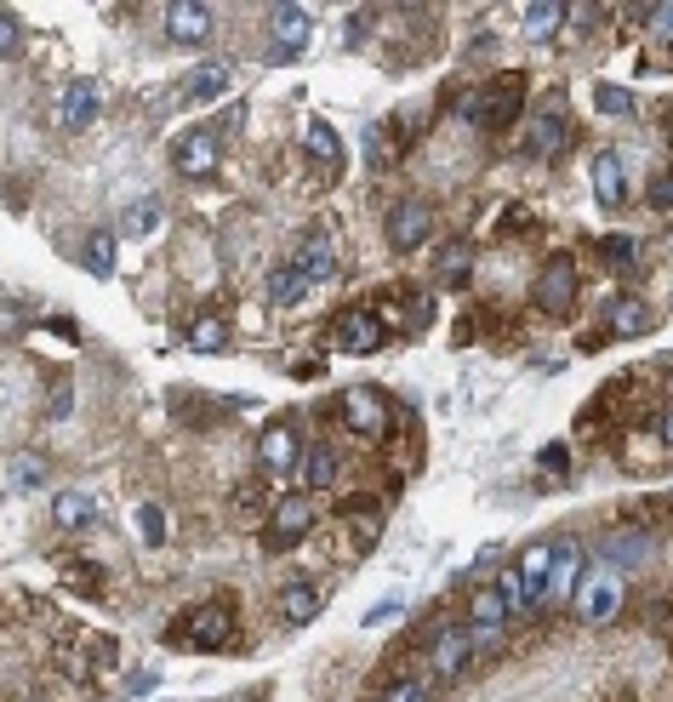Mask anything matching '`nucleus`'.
I'll return each instance as SVG.
<instances>
[{
    "label": "nucleus",
    "mask_w": 673,
    "mask_h": 702,
    "mask_svg": "<svg viewBox=\"0 0 673 702\" xmlns=\"http://www.w3.org/2000/svg\"><path fill=\"white\" fill-rule=\"evenodd\" d=\"M520 98H526V74L508 69V74H497V81H486L480 92H473L462 103V114L486 132H502V126H513V114H520Z\"/></svg>",
    "instance_id": "1"
},
{
    "label": "nucleus",
    "mask_w": 673,
    "mask_h": 702,
    "mask_svg": "<svg viewBox=\"0 0 673 702\" xmlns=\"http://www.w3.org/2000/svg\"><path fill=\"white\" fill-rule=\"evenodd\" d=\"M571 600H577V617H582V622H611V617L622 611V571L605 566V560L588 566Z\"/></svg>",
    "instance_id": "2"
},
{
    "label": "nucleus",
    "mask_w": 673,
    "mask_h": 702,
    "mask_svg": "<svg viewBox=\"0 0 673 702\" xmlns=\"http://www.w3.org/2000/svg\"><path fill=\"white\" fill-rule=\"evenodd\" d=\"M343 423L354 428V435H366V440H383L394 428V406H388L383 388L354 383V388H343Z\"/></svg>",
    "instance_id": "3"
},
{
    "label": "nucleus",
    "mask_w": 673,
    "mask_h": 702,
    "mask_svg": "<svg viewBox=\"0 0 673 702\" xmlns=\"http://www.w3.org/2000/svg\"><path fill=\"white\" fill-rule=\"evenodd\" d=\"M473 645H480V640H473L468 622H446V629L428 640V674H434V680H457V674L468 669Z\"/></svg>",
    "instance_id": "4"
},
{
    "label": "nucleus",
    "mask_w": 673,
    "mask_h": 702,
    "mask_svg": "<svg viewBox=\"0 0 673 702\" xmlns=\"http://www.w3.org/2000/svg\"><path fill=\"white\" fill-rule=\"evenodd\" d=\"M308 531H314V502L308 497H281V502H274V515H268L263 542H268V549H292V542H303Z\"/></svg>",
    "instance_id": "5"
},
{
    "label": "nucleus",
    "mask_w": 673,
    "mask_h": 702,
    "mask_svg": "<svg viewBox=\"0 0 673 702\" xmlns=\"http://www.w3.org/2000/svg\"><path fill=\"white\" fill-rule=\"evenodd\" d=\"M292 263L308 275V286H314V281H337V234H332L326 223L303 228V241H297V257H292Z\"/></svg>",
    "instance_id": "6"
},
{
    "label": "nucleus",
    "mask_w": 673,
    "mask_h": 702,
    "mask_svg": "<svg viewBox=\"0 0 673 702\" xmlns=\"http://www.w3.org/2000/svg\"><path fill=\"white\" fill-rule=\"evenodd\" d=\"M177 634H188L201 651H223V645L234 640V611H228L223 600H206V606L188 611V622H183Z\"/></svg>",
    "instance_id": "7"
},
{
    "label": "nucleus",
    "mask_w": 673,
    "mask_h": 702,
    "mask_svg": "<svg viewBox=\"0 0 673 702\" xmlns=\"http://www.w3.org/2000/svg\"><path fill=\"white\" fill-rule=\"evenodd\" d=\"M537 308L542 315H565L571 308V297H577V263L571 257H548L542 263V275H537Z\"/></svg>",
    "instance_id": "8"
},
{
    "label": "nucleus",
    "mask_w": 673,
    "mask_h": 702,
    "mask_svg": "<svg viewBox=\"0 0 673 702\" xmlns=\"http://www.w3.org/2000/svg\"><path fill=\"white\" fill-rule=\"evenodd\" d=\"M383 315H377V308H348V315L337 321V348H343V355H377V348H383Z\"/></svg>",
    "instance_id": "9"
},
{
    "label": "nucleus",
    "mask_w": 673,
    "mask_h": 702,
    "mask_svg": "<svg viewBox=\"0 0 673 702\" xmlns=\"http://www.w3.org/2000/svg\"><path fill=\"white\" fill-rule=\"evenodd\" d=\"M257 462H263V475H292V468L303 462L297 428H292V423H268L263 440H257Z\"/></svg>",
    "instance_id": "10"
},
{
    "label": "nucleus",
    "mask_w": 673,
    "mask_h": 702,
    "mask_svg": "<svg viewBox=\"0 0 673 702\" xmlns=\"http://www.w3.org/2000/svg\"><path fill=\"white\" fill-rule=\"evenodd\" d=\"M428 234H434V212L422 201H400V206L388 212V246L394 252H417Z\"/></svg>",
    "instance_id": "11"
},
{
    "label": "nucleus",
    "mask_w": 673,
    "mask_h": 702,
    "mask_svg": "<svg viewBox=\"0 0 673 702\" xmlns=\"http://www.w3.org/2000/svg\"><path fill=\"white\" fill-rule=\"evenodd\" d=\"M217 132H183L177 143H172V166L183 172V177H212L217 172Z\"/></svg>",
    "instance_id": "12"
},
{
    "label": "nucleus",
    "mask_w": 673,
    "mask_h": 702,
    "mask_svg": "<svg viewBox=\"0 0 673 702\" xmlns=\"http://www.w3.org/2000/svg\"><path fill=\"white\" fill-rule=\"evenodd\" d=\"M166 34L177 47H201L212 34V12L194 7V0H177V7H166Z\"/></svg>",
    "instance_id": "13"
},
{
    "label": "nucleus",
    "mask_w": 673,
    "mask_h": 702,
    "mask_svg": "<svg viewBox=\"0 0 673 702\" xmlns=\"http://www.w3.org/2000/svg\"><path fill=\"white\" fill-rule=\"evenodd\" d=\"M565 138H571L565 109H542L537 121H531V132H526V149L537 154V161H548V154H560V149H565Z\"/></svg>",
    "instance_id": "14"
},
{
    "label": "nucleus",
    "mask_w": 673,
    "mask_h": 702,
    "mask_svg": "<svg viewBox=\"0 0 673 702\" xmlns=\"http://www.w3.org/2000/svg\"><path fill=\"white\" fill-rule=\"evenodd\" d=\"M502 622H508V606H502L497 589H473L468 594V629H473V640H497Z\"/></svg>",
    "instance_id": "15"
},
{
    "label": "nucleus",
    "mask_w": 673,
    "mask_h": 702,
    "mask_svg": "<svg viewBox=\"0 0 673 702\" xmlns=\"http://www.w3.org/2000/svg\"><path fill=\"white\" fill-rule=\"evenodd\" d=\"M553 555H560V542H531V549L520 555V582H526V594H531V606L548 594V577H553Z\"/></svg>",
    "instance_id": "16"
},
{
    "label": "nucleus",
    "mask_w": 673,
    "mask_h": 702,
    "mask_svg": "<svg viewBox=\"0 0 673 702\" xmlns=\"http://www.w3.org/2000/svg\"><path fill=\"white\" fill-rule=\"evenodd\" d=\"M92 114H98V87L92 81H69L63 98H58V121L69 132H81V126H92Z\"/></svg>",
    "instance_id": "17"
},
{
    "label": "nucleus",
    "mask_w": 673,
    "mask_h": 702,
    "mask_svg": "<svg viewBox=\"0 0 673 702\" xmlns=\"http://www.w3.org/2000/svg\"><path fill=\"white\" fill-rule=\"evenodd\" d=\"M593 194H600L605 206H622L628 201V166H622V154H593Z\"/></svg>",
    "instance_id": "18"
},
{
    "label": "nucleus",
    "mask_w": 673,
    "mask_h": 702,
    "mask_svg": "<svg viewBox=\"0 0 673 702\" xmlns=\"http://www.w3.org/2000/svg\"><path fill=\"white\" fill-rule=\"evenodd\" d=\"M605 326H611L616 337H640V332H651V303H645V297H611Z\"/></svg>",
    "instance_id": "19"
},
{
    "label": "nucleus",
    "mask_w": 673,
    "mask_h": 702,
    "mask_svg": "<svg viewBox=\"0 0 673 702\" xmlns=\"http://www.w3.org/2000/svg\"><path fill=\"white\" fill-rule=\"evenodd\" d=\"M303 292H308V275H303L297 263H274V268H268V303H274V308L303 303Z\"/></svg>",
    "instance_id": "20"
},
{
    "label": "nucleus",
    "mask_w": 673,
    "mask_h": 702,
    "mask_svg": "<svg viewBox=\"0 0 673 702\" xmlns=\"http://www.w3.org/2000/svg\"><path fill=\"white\" fill-rule=\"evenodd\" d=\"M337 486V451L320 440L303 451V491H332Z\"/></svg>",
    "instance_id": "21"
},
{
    "label": "nucleus",
    "mask_w": 673,
    "mask_h": 702,
    "mask_svg": "<svg viewBox=\"0 0 673 702\" xmlns=\"http://www.w3.org/2000/svg\"><path fill=\"white\" fill-rule=\"evenodd\" d=\"M320 589H314V582H292V589L281 594V617L292 622V629H303V622H314V617H320Z\"/></svg>",
    "instance_id": "22"
},
{
    "label": "nucleus",
    "mask_w": 673,
    "mask_h": 702,
    "mask_svg": "<svg viewBox=\"0 0 673 702\" xmlns=\"http://www.w3.org/2000/svg\"><path fill=\"white\" fill-rule=\"evenodd\" d=\"M577 582H582V549H577V542H565V549L553 555L548 594H553V600H571V594H577Z\"/></svg>",
    "instance_id": "23"
},
{
    "label": "nucleus",
    "mask_w": 673,
    "mask_h": 702,
    "mask_svg": "<svg viewBox=\"0 0 673 702\" xmlns=\"http://www.w3.org/2000/svg\"><path fill=\"white\" fill-rule=\"evenodd\" d=\"M92 515H98V502H92L86 491H58V502H52V520H58L63 531L92 526Z\"/></svg>",
    "instance_id": "24"
},
{
    "label": "nucleus",
    "mask_w": 673,
    "mask_h": 702,
    "mask_svg": "<svg viewBox=\"0 0 673 702\" xmlns=\"http://www.w3.org/2000/svg\"><path fill=\"white\" fill-rule=\"evenodd\" d=\"M268 29H274V41H281V47H303L308 41V12L303 7H274Z\"/></svg>",
    "instance_id": "25"
},
{
    "label": "nucleus",
    "mask_w": 673,
    "mask_h": 702,
    "mask_svg": "<svg viewBox=\"0 0 673 702\" xmlns=\"http://www.w3.org/2000/svg\"><path fill=\"white\" fill-rule=\"evenodd\" d=\"M154 228H161V201H154V194H143V201H132L121 212V234H132V241H143Z\"/></svg>",
    "instance_id": "26"
},
{
    "label": "nucleus",
    "mask_w": 673,
    "mask_h": 702,
    "mask_svg": "<svg viewBox=\"0 0 673 702\" xmlns=\"http://www.w3.org/2000/svg\"><path fill=\"white\" fill-rule=\"evenodd\" d=\"M308 154L320 166H343V138H337L332 121H308Z\"/></svg>",
    "instance_id": "27"
},
{
    "label": "nucleus",
    "mask_w": 673,
    "mask_h": 702,
    "mask_svg": "<svg viewBox=\"0 0 673 702\" xmlns=\"http://www.w3.org/2000/svg\"><path fill=\"white\" fill-rule=\"evenodd\" d=\"M228 92V63H201L188 74V98H201V103H212V98H223Z\"/></svg>",
    "instance_id": "28"
},
{
    "label": "nucleus",
    "mask_w": 673,
    "mask_h": 702,
    "mask_svg": "<svg viewBox=\"0 0 673 702\" xmlns=\"http://www.w3.org/2000/svg\"><path fill=\"white\" fill-rule=\"evenodd\" d=\"M645 549H651V537H640V531H616V537H605V566H640L645 560Z\"/></svg>",
    "instance_id": "29"
},
{
    "label": "nucleus",
    "mask_w": 673,
    "mask_h": 702,
    "mask_svg": "<svg viewBox=\"0 0 673 702\" xmlns=\"http://www.w3.org/2000/svg\"><path fill=\"white\" fill-rule=\"evenodd\" d=\"M560 23H565V7H553V0H537V7L526 12V34H531V41H548Z\"/></svg>",
    "instance_id": "30"
},
{
    "label": "nucleus",
    "mask_w": 673,
    "mask_h": 702,
    "mask_svg": "<svg viewBox=\"0 0 673 702\" xmlns=\"http://www.w3.org/2000/svg\"><path fill=\"white\" fill-rule=\"evenodd\" d=\"M188 343H194V348H201V355H217V348H228V321H217V315H206V321H194Z\"/></svg>",
    "instance_id": "31"
},
{
    "label": "nucleus",
    "mask_w": 673,
    "mask_h": 702,
    "mask_svg": "<svg viewBox=\"0 0 673 702\" xmlns=\"http://www.w3.org/2000/svg\"><path fill=\"white\" fill-rule=\"evenodd\" d=\"M86 268H92V275H114V234L109 228H98L86 241Z\"/></svg>",
    "instance_id": "32"
},
{
    "label": "nucleus",
    "mask_w": 673,
    "mask_h": 702,
    "mask_svg": "<svg viewBox=\"0 0 673 702\" xmlns=\"http://www.w3.org/2000/svg\"><path fill=\"white\" fill-rule=\"evenodd\" d=\"M497 594H502L508 617H513V611H531V594H526V582H520V571H513V566L497 577Z\"/></svg>",
    "instance_id": "33"
},
{
    "label": "nucleus",
    "mask_w": 673,
    "mask_h": 702,
    "mask_svg": "<svg viewBox=\"0 0 673 702\" xmlns=\"http://www.w3.org/2000/svg\"><path fill=\"white\" fill-rule=\"evenodd\" d=\"M593 103H600V114H611V121H628V114H633V98L622 87H611V81L593 92Z\"/></svg>",
    "instance_id": "34"
},
{
    "label": "nucleus",
    "mask_w": 673,
    "mask_h": 702,
    "mask_svg": "<svg viewBox=\"0 0 673 702\" xmlns=\"http://www.w3.org/2000/svg\"><path fill=\"white\" fill-rule=\"evenodd\" d=\"M41 480H47V457H34V451L12 457V486H41Z\"/></svg>",
    "instance_id": "35"
},
{
    "label": "nucleus",
    "mask_w": 673,
    "mask_h": 702,
    "mask_svg": "<svg viewBox=\"0 0 673 702\" xmlns=\"http://www.w3.org/2000/svg\"><path fill=\"white\" fill-rule=\"evenodd\" d=\"M137 531H143V542H166V515H161V502H137Z\"/></svg>",
    "instance_id": "36"
},
{
    "label": "nucleus",
    "mask_w": 673,
    "mask_h": 702,
    "mask_svg": "<svg viewBox=\"0 0 673 702\" xmlns=\"http://www.w3.org/2000/svg\"><path fill=\"white\" fill-rule=\"evenodd\" d=\"M383 702H434V691H428V680H394L383 691Z\"/></svg>",
    "instance_id": "37"
},
{
    "label": "nucleus",
    "mask_w": 673,
    "mask_h": 702,
    "mask_svg": "<svg viewBox=\"0 0 673 702\" xmlns=\"http://www.w3.org/2000/svg\"><path fill=\"white\" fill-rule=\"evenodd\" d=\"M468 263H473V246H446V252H440V275H446V281H457Z\"/></svg>",
    "instance_id": "38"
},
{
    "label": "nucleus",
    "mask_w": 673,
    "mask_h": 702,
    "mask_svg": "<svg viewBox=\"0 0 673 702\" xmlns=\"http://www.w3.org/2000/svg\"><path fill=\"white\" fill-rule=\"evenodd\" d=\"M651 206H656V212H673V166L656 172V183H651Z\"/></svg>",
    "instance_id": "39"
},
{
    "label": "nucleus",
    "mask_w": 673,
    "mask_h": 702,
    "mask_svg": "<svg viewBox=\"0 0 673 702\" xmlns=\"http://www.w3.org/2000/svg\"><path fill=\"white\" fill-rule=\"evenodd\" d=\"M18 41H23L18 18H12V12H0V58H12V52H18Z\"/></svg>",
    "instance_id": "40"
},
{
    "label": "nucleus",
    "mask_w": 673,
    "mask_h": 702,
    "mask_svg": "<svg viewBox=\"0 0 673 702\" xmlns=\"http://www.w3.org/2000/svg\"><path fill=\"white\" fill-rule=\"evenodd\" d=\"M69 406H74V388H69V377H58L52 383V417H69Z\"/></svg>",
    "instance_id": "41"
},
{
    "label": "nucleus",
    "mask_w": 673,
    "mask_h": 702,
    "mask_svg": "<svg viewBox=\"0 0 673 702\" xmlns=\"http://www.w3.org/2000/svg\"><path fill=\"white\" fill-rule=\"evenodd\" d=\"M651 41H673V7H656L651 12Z\"/></svg>",
    "instance_id": "42"
},
{
    "label": "nucleus",
    "mask_w": 673,
    "mask_h": 702,
    "mask_svg": "<svg viewBox=\"0 0 673 702\" xmlns=\"http://www.w3.org/2000/svg\"><path fill=\"white\" fill-rule=\"evenodd\" d=\"M605 257L628 268V263H633V241H628V234H611V241H605Z\"/></svg>",
    "instance_id": "43"
},
{
    "label": "nucleus",
    "mask_w": 673,
    "mask_h": 702,
    "mask_svg": "<svg viewBox=\"0 0 673 702\" xmlns=\"http://www.w3.org/2000/svg\"><path fill=\"white\" fill-rule=\"evenodd\" d=\"M537 462L548 468V475H560V468H565L571 457H565V446H542V457H537Z\"/></svg>",
    "instance_id": "44"
},
{
    "label": "nucleus",
    "mask_w": 673,
    "mask_h": 702,
    "mask_svg": "<svg viewBox=\"0 0 673 702\" xmlns=\"http://www.w3.org/2000/svg\"><path fill=\"white\" fill-rule=\"evenodd\" d=\"M400 617V600H383L377 611H366V629H377V622H394Z\"/></svg>",
    "instance_id": "45"
},
{
    "label": "nucleus",
    "mask_w": 673,
    "mask_h": 702,
    "mask_svg": "<svg viewBox=\"0 0 673 702\" xmlns=\"http://www.w3.org/2000/svg\"><path fill=\"white\" fill-rule=\"evenodd\" d=\"M69 582H81V589H98V571H92V566H69Z\"/></svg>",
    "instance_id": "46"
},
{
    "label": "nucleus",
    "mask_w": 673,
    "mask_h": 702,
    "mask_svg": "<svg viewBox=\"0 0 673 702\" xmlns=\"http://www.w3.org/2000/svg\"><path fill=\"white\" fill-rule=\"evenodd\" d=\"M656 435H662V446H667V451H673V406H667V411H662V417H656Z\"/></svg>",
    "instance_id": "47"
},
{
    "label": "nucleus",
    "mask_w": 673,
    "mask_h": 702,
    "mask_svg": "<svg viewBox=\"0 0 673 702\" xmlns=\"http://www.w3.org/2000/svg\"><path fill=\"white\" fill-rule=\"evenodd\" d=\"M667 138H673V114H667Z\"/></svg>",
    "instance_id": "48"
}]
</instances>
